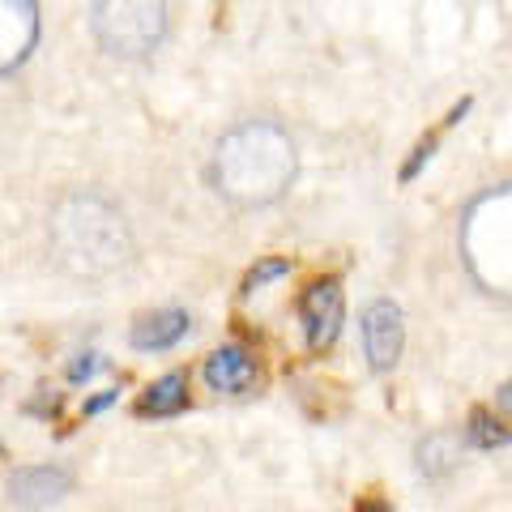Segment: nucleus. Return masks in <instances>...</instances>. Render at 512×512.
Listing matches in <instances>:
<instances>
[{
    "mask_svg": "<svg viewBox=\"0 0 512 512\" xmlns=\"http://www.w3.org/2000/svg\"><path fill=\"white\" fill-rule=\"evenodd\" d=\"M436 146H440V137H427V141H423V146H419V150H414V158H410V163H406V171H402V175H406V180H414V175H419V167L427 163V158H431V150H436Z\"/></svg>",
    "mask_w": 512,
    "mask_h": 512,
    "instance_id": "2eb2a0df",
    "label": "nucleus"
},
{
    "mask_svg": "<svg viewBox=\"0 0 512 512\" xmlns=\"http://www.w3.org/2000/svg\"><path fill=\"white\" fill-rule=\"evenodd\" d=\"M90 30L107 56L146 60L167 39V0H94Z\"/></svg>",
    "mask_w": 512,
    "mask_h": 512,
    "instance_id": "7ed1b4c3",
    "label": "nucleus"
},
{
    "mask_svg": "<svg viewBox=\"0 0 512 512\" xmlns=\"http://www.w3.org/2000/svg\"><path fill=\"white\" fill-rule=\"evenodd\" d=\"M466 436H470V444H478V448H504V444H508V427H504V419H495V414L474 410Z\"/></svg>",
    "mask_w": 512,
    "mask_h": 512,
    "instance_id": "ddd939ff",
    "label": "nucleus"
},
{
    "mask_svg": "<svg viewBox=\"0 0 512 512\" xmlns=\"http://www.w3.org/2000/svg\"><path fill=\"white\" fill-rule=\"evenodd\" d=\"M453 461H457V440L448 436V431H440V436H427L419 444V466H423V474L440 478V474L453 470Z\"/></svg>",
    "mask_w": 512,
    "mask_h": 512,
    "instance_id": "f8f14e48",
    "label": "nucleus"
},
{
    "mask_svg": "<svg viewBox=\"0 0 512 512\" xmlns=\"http://www.w3.org/2000/svg\"><path fill=\"white\" fill-rule=\"evenodd\" d=\"M508 188L487 192L483 201L466 214V227H461V252H466V265L474 269V278L487 286V291L504 295L508 291V252H512V227H508Z\"/></svg>",
    "mask_w": 512,
    "mask_h": 512,
    "instance_id": "20e7f679",
    "label": "nucleus"
},
{
    "mask_svg": "<svg viewBox=\"0 0 512 512\" xmlns=\"http://www.w3.org/2000/svg\"><path fill=\"white\" fill-rule=\"evenodd\" d=\"M406 346V325H402V308L393 299H376L363 312V350L372 372H393Z\"/></svg>",
    "mask_w": 512,
    "mask_h": 512,
    "instance_id": "39448f33",
    "label": "nucleus"
},
{
    "mask_svg": "<svg viewBox=\"0 0 512 512\" xmlns=\"http://www.w3.org/2000/svg\"><path fill=\"white\" fill-rule=\"evenodd\" d=\"M94 367H99V363H90V359H86V363H77V367H73V380H86V376H94Z\"/></svg>",
    "mask_w": 512,
    "mask_h": 512,
    "instance_id": "f3484780",
    "label": "nucleus"
},
{
    "mask_svg": "<svg viewBox=\"0 0 512 512\" xmlns=\"http://www.w3.org/2000/svg\"><path fill=\"white\" fill-rule=\"evenodd\" d=\"M52 244L60 252V265L82 278H103L133 256V235H128L124 214L94 192H73L56 205Z\"/></svg>",
    "mask_w": 512,
    "mask_h": 512,
    "instance_id": "f03ea898",
    "label": "nucleus"
},
{
    "mask_svg": "<svg viewBox=\"0 0 512 512\" xmlns=\"http://www.w3.org/2000/svg\"><path fill=\"white\" fill-rule=\"evenodd\" d=\"M39 43V0H0V73H13Z\"/></svg>",
    "mask_w": 512,
    "mask_h": 512,
    "instance_id": "0eeeda50",
    "label": "nucleus"
},
{
    "mask_svg": "<svg viewBox=\"0 0 512 512\" xmlns=\"http://www.w3.org/2000/svg\"><path fill=\"white\" fill-rule=\"evenodd\" d=\"M299 316H303V329H308V346L312 350H329L342 333V316H346V299H342V286L333 278H320L312 282L299 299Z\"/></svg>",
    "mask_w": 512,
    "mask_h": 512,
    "instance_id": "423d86ee",
    "label": "nucleus"
},
{
    "mask_svg": "<svg viewBox=\"0 0 512 512\" xmlns=\"http://www.w3.org/2000/svg\"><path fill=\"white\" fill-rule=\"evenodd\" d=\"M291 274V261H286V256H269V261H261L252 269V274L244 278V295H256L261 291V286H269L274 278H286Z\"/></svg>",
    "mask_w": 512,
    "mask_h": 512,
    "instance_id": "4468645a",
    "label": "nucleus"
},
{
    "mask_svg": "<svg viewBox=\"0 0 512 512\" xmlns=\"http://www.w3.org/2000/svg\"><path fill=\"white\" fill-rule=\"evenodd\" d=\"M252 380H256V359L244 346H222L205 359V384L214 393H244L252 389Z\"/></svg>",
    "mask_w": 512,
    "mask_h": 512,
    "instance_id": "1a4fd4ad",
    "label": "nucleus"
},
{
    "mask_svg": "<svg viewBox=\"0 0 512 512\" xmlns=\"http://www.w3.org/2000/svg\"><path fill=\"white\" fill-rule=\"evenodd\" d=\"M188 333V316L180 308H167V312H150L133 325V346L137 350H167L175 346Z\"/></svg>",
    "mask_w": 512,
    "mask_h": 512,
    "instance_id": "9d476101",
    "label": "nucleus"
},
{
    "mask_svg": "<svg viewBox=\"0 0 512 512\" xmlns=\"http://www.w3.org/2000/svg\"><path fill=\"white\" fill-rule=\"evenodd\" d=\"M188 406V380L180 372H171L163 380H154L146 393H141V402H137V414H180Z\"/></svg>",
    "mask_w": 512,
    "mask_h": 512,
    "instance_id": "9b49d317",
    "label": "nucleus"
},
{
    "mask_svg": "<svg viewBox=\"0 0 512 512\" xmlns=\"http://www.w3.org/2000/svg\"><path fill=\"white\" fill-rule=\"evenodd\" d=\"M0 453H5V444H0Z\"/></svg>",
    "mask_w": 512,
    "mask_h": 512,
    "instance_id": "6ab92c4d",
    "label": "nucleus"
},
{
    "mask_svg": "<svg viewBox=\"0 0 512 512\" xmlns=\"http://www.w3.org/2000/svg\"><path fill=\"white\" fill-rule=\"evenodd\" d=\"M295 141L286 137V128L274 120H248L231 128L218 141L214 154V184L227 201L256 210V205L278 201L295 180Z\"/></svg>",
    "mask_w": 512,
    "mask_h": 512,
    "instance_id": "f257e3e1",
    "label": "nucleus"
},
{
    "mask_svg": "<svg viewBox=\"0 0 512 512\" xmlns=\"http://www.w3.org/2000/svg\"><path fill=\"white\" fill-rule=\"evenodd\" d=\"M359 512H393V508H384L380 500H367V504H359Z\"/></svg>",
    "mask_w": 512,
    "mask_h": 512,
    "instance_id": "a211bd4d",
    "label": "nucleus"
},
{
    "mask_svg": "<svg viewBox=\"0 0 512 512\" xmlns=\"http://www.w3.org/2000/svg\"><path fill=\"white\" fill-rule=\"evenodd\" d=\"M111 402H116V393H99V397H94V402L86 406V414H94V410H103V406H111Z\"/></svg>",
    "mask_w": 512,
    "mask_h": 512,
    "instance_id": "dca6fc26",
    "label": "nucleus"
},
{
    "mask_svg": "<svg viewBox=\"0 0 512 512\" xmlns=\"http://www.w3.org/2000/svg\"><path fill=\"white\" fill-rule=\"evenodd\" d=\"M69 491H73V470H64V466H22V470H13L5 483L9 504L26 508V512L52 508Z\"/></svg>",
    "mask_w": 512,
    "mask_h": 512,
    "instance_id": "6e6552de",
    "label": "nucleus"
}]
</instances>
